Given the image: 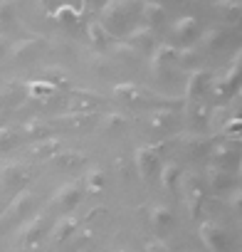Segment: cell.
Returning a JSON list of instances; mask_svg holds the SVG:
<instances>
[{
    "label": "cell",
    "mask_w": 242,
    "mask_h": 252,
    "mask_svg": "<svg viewBox=\"0 0 242 252\" xmlns=\"http://www.w3.org/2000/svg\"><path fill=\"white\" fill-rule=\"evenodd\" d=\"M203 200H205V188L200 186L198 176L190 171L183 176V203H185V210L188 215L195 220L200 215V208H203Z\"/></svg>",
    "instance_id": "6da1fadb"
},
{
    "label": "cell",
    "mask_w": 242,
    "mask_h": 252,
    "mask_svg": "<svg viewBox=\"0 0 242 252\" xmlns=\"http://www.w3.org/2000/svg\"><path fill=\"white\" fill-rule=\"evenodd\" d=\"M129 0H106L101 5V25L109 30H121L126 28V20H129Z\"/></svg>",
    "instance_id": "7a4b0ae2"
},
{
    "label": "cell",
    "mask_w": 242,
    "mask_h": 252,
    "mask_svg": "<svg viewBox=\"0 0 242 252\" xmlns=\"http://www.w3.org/2000/svg\"><path fill=\"white\" fill-rule=\"evenodd\" d=\"M134 166H136L141 181H146L156 171V166H161V146L158 144H141V146H136Z\"/></svg>",
    "instance_id": "3957f363"
},
{
    "label": "cell",
    "mask_w": 242,
    "mask_h": 252,
    "mask_svg": "<svg viewBox=\"0 0 242 252\" xmlns=\"http://www.w3.org/2000/svg\"><path fill=\"white\" fill-rule=\"evenodd\" d=\"M198 237L208 247V252H227V232L215 220H203L198 225Z\"/></svg>",
    "instance_id": "277c9868"
},
{
    "label": "cell",
    "mask_w": 242,
    "mask_h": 252,
    "mask_svg": "<svg viewBox=\"0 0 242 252\" xmlns=\"http://www.w3.org/2000/svg\"><path fill=\"white\" fill-rule=\"evenodd\" d=\"M45 222H47L45 213L32 215L25 225H20V230H18V242L25 245V247H35V245L42 240V235H45Z\"/></svg>",
    "instance_id": "5b68a950"
},
{
    "label": "cell",
    "mask_w": 242,
    "mask_h": 252,
    "mask_svg": "<svg viewBox=\"0 0 242 252\" xmlns=\"http://www.w3.org/2000/svg\"><path fill=\"white\" fill-rule=\"evenodd\" d=\"M111 96L121 104H141L149 99V94L144 92V87L134 84V82H116L111 89Z\"/></svg>",
    "instance_id": "8992f818"
},
{
    "label": "cell",
    "mask_w": 242,
    "mask_h": 252,
    "mask_svg": "<svg viewBox=\"0 0 242 252\" xmlns=\"http://www.w3.org/2000/svg\"><path fill=\"white\" fill-rule=\"evenodd\" d=\"M176 52H178V47L173 42H156L151 47V72L153 74H161L163 67H168L171 62H176Z\"/></svg>",
    "instance_id": "52a82bcc"
},
{
    "label": "cell",
    "mask_w": 242,
    "mask_h": 252,
    "mask_svg": "<svg viewBox=\"0 0 242 252\" xmlns=\"http://www.w3.org/2000/svg\"><path fill=\"white\" fill-rule=\"evenodd\" d=\"M79 227V220H77V215H60L57 220H55V225L50 227V242L52 245H60V242H64V240H69V235L74 232Z\"/></svg>",
    "instance_id": "ba28073f"
},
{
    "label": "cell",
    "mask_w": 242,
    "mask_h": 252,
    "mask_svg": "<svg viewBox=\"0 0 242 252\" xmlns=\"http://www.w3.org/2000/svg\"><path fill=\"white\" fill-rule=\"evenodd\" d=\"M208 82H210V72L203 69V67H193L188 72V82H185V96H188V101L198 99L208 89Z\"/></svg>",
    "instance_id": "9c48e42d"
},
{
    "label": "cell",
    "mask_w": 242,
    "mask_h": 252,
    "mask_svg": "<svg viewBox=\"0 0 242 252\" xmlns=\"http://www.w3.org/2000/svg\"><path fill=\"white\" fill-rule=\"evenodd\" d=\"M104 188H106V168L99 166V163H91L84 173V188L82 190H87L89 195H99V193H104Z\"/></svg>",
    "instance_id": "30bf717a"
},
{
    "label": "cell",
    "mask_w": 242,
    "mask_h": 252,
    "mask_svg": "<svg viewBox=\"0 0 242 252\" xmlns=\"http://www.w3.org/2000/svg\"><path fill=\"white\" fill-rule=\"evenodd\" d=\"M82 186L77 181H67L62 186H57V190L52 193V203L55 205H77L82 200Z\"/></svg>",
    "instance_id": "8fae6325"
},
{
    "label": "cell",
    "mask_w": 242,
    "mask_h": 252,
    "mask_svg": "<svg viewBox=\"0 0 242 252\" xmlns=\"http://www.w3.org/2000/svg\"><path fill=\"white\" fill-rule=\"evenodd\" d=\"M30 173H28V166L23 161H0V181L3 183H23L28 181Z\"/></svg>",
    "instance_id": "7c38bea8"
},
{
    "label": "cell",
    "mask_w": 242,
    "mask_h": 252,
    "mask_svg": "<svg viewBox=\"0 0 242 252\" xmlns=\"http://www.w3.org/2000/svg\"><path fill=\"white\" fill-rule=\"evenodd\" d=\"M237 77H240V52H235L230 69H227V72H222V77L212 82V92H215L217 96H222L225 92H230V89L237 84Z\"/></svg>",
    "instance_id": "4fadbf2b"
},
{
    "label": "cell",
    "mask_w": 242,
    "mask_h": 252,
    "mask_svg": "<svg viewBox=\"0 0 242 252\" xmlns=\"http://www.w3.org/2000/svg\"><path fill=\"white\" fill-rule=\"evenodd\" d=\"M139 13H141V20L151 28H156L166 20V5L161 3V0H144Z\"/></svg>",
    "instance_id": "5bb4252c"
},
{
    "label": "cell",
    "mask_w": 242,
    "mask_h": 252,
    "mask_svg": "<svg viewBox=\"0 0 242 252\" xmlns=\"http://www.w3.org/2000/svg\"><path fill=\"white\" fill-rule=\"evenodd\" d=\"M50 18L55 23H62V25H74L82 18V8L77 3H62V5H55L50 10Z\"/></svg>",
    "instance_id": "9a60e30c"
},
{
    "label": "cell",
    "mask_w": 242,
    "mask_h": 252,
    "mask_svg": "<svg viewBox=\"0 0 242 252\" xmlns=\"http://www.w3.org/2000/svg\"><path fill=\"white\" fill-rule=\"evenodd\" d=\"M129 42H131L136 50H141V47H153V45H156V32H153L151 25L139 23V25L131 28V32H129Z\"/></svg>",
    "instance_id": "2e32d148"
},
{
    "label": "cell",
    "mask_w": 242,
    "mask_h": 252,
    "mask_svg": "<svg viewBox=\"0 0 242 252\" xmlns=\"http://www.w3.org/2000/svg\"><path fill=\"white\" fill-rule=\"evenodd\" d=\"M40 42H42L40 37H20V40L10 42L8 55H10V60H25L40 47Z\"/></svg>",
    "instance_id": "e0dca14e"
},
{
    "label": "cell",
    "mask_w": 242,
    "mask_h": 252,
    "mask_svg": "<svg viewBox=\"0 0 242 252\" xmlns=\"http://www.w3.org/2000/svg\"><path fill=\"white\" fill-rule=\"evenodd\" d=\"M52 163L60 166V168H74V166H82L87 161V156L82 151H74V149H57L52 156Z\"/></svg>",
    "instance_id": "ac0fdd59"
},
{
    "label": "cell",
    "mask_w": 242,
    "mask_h": 252,
    "mask_svg": "<svg viewBox=\"0 0 242 252\" xmlns=\"http://www.w3.org/2000/svg\"><path fill=\"white\" fill-rule=\"evenodd\" d=\"M205 181L210 188H227L232 183V173L227 171V166H217V163H210L205 168Z\"/></svg>",
    "instance_id": "d6986e66"
},
{
    "label": "cell",
    "mask_w": 242,
    "mask_h": 252,
    "mask_svg": "<svg viewBox=\"0 0 242 252\" xmlns=\"http://www.w3.org/2000/svg\"><path fill=\"white\" fill-rule=\"evenodd\" d=\"M57 89H60V87L52 84L50 79H35V82L28 84V96L35 99V101H47L50 96L57 94Z\"/></svg>",
    "instance_id": "ffe728a7"
},
{
    "label": "cell",
    "mask_w": 242,
    "mask_h": 252,
    "mask_svg": "<svg viewBox=\"0 0 242 252\" xmlns=\"http://www.w3.org/2000/svg\"><path fill=\"white\" fill-rule=\"evenodd\" d=\"M60 146H62V141H60L57 136H45V139H40V141H32V144L28 146V154H30V156H40V158H50Z\"/></svg>",
    "instance_id": "44dd1931"
},
{
    "label": "cell",
    "mask_w": 242,
    "mask_h": 252,
    "mask_svg": "<svg viewBox=\"0 0 242 252\" xmlns=\"http://www.w3.org/2000/svg\"><path fill=\"white\" fill-rule=\"evenodd\" d=\"M195 30H198V20L193 15H181L171 23V35L178 40H188Z\"/></svg>",
    "instance_id": "7402d4cb"
},
{
    "label": "cell",
    "mask_w": 242,
    "mask_h": 252,
    "mask_svg": "<svg viewBox=\"0 0 242 252\" xmlns=\"http://www.w3.org/2000/svg\"><path fill=\"white\" fill-rule=\"evenodd\" d=\"M178 181H181V166L176 163V161H166V163H161V171H158V183H161V188H176L178 186Z\"/></svg>",
    "instance_id": "603a6c76"
},
{
    "label": "cell",
    "mask_w": 242,
    "mask_h": 252,
    "mask_svg": "<svg viewBox=\"0 0 242 252\" xmlns=\"http://www.w3.org/2000/svg\"><path fill=\"white\" fill-rule=\"evenodd\" d=\"M87 40L91 47H106L111 42V32L96 20V23H87Z\"/></svg>",
    "instance_id": "cb8c5ba5"
},
{
    "label": "cell",
    "mask_w": 242,
    "mask_h": 252,
    "mask_svg": "<svg viewBox=\"0 0 242 252\" xmlns=\"http://www.w3.org/2000/svg\"><path fill=\"white\" fill-rule=\"evenodd\" d=\"M149 220H151V225H156V227L171 225V220H173L171 205H168V203H153V205L149 208Z\"/></svg>",
    "instance_id": "d4e9b609"
},
{
    "label": "cell",
    "mask_w": 242,
    "mask_h": 252,
    "mask_svg": "<svg viewBox=\"0 0 242 252\" xmlns=\"http://www.w3.org/2000/svg\"><path fill=\"white\" fill-rule=\"evenodd\" d=\"M126 124H129V116H126L124 111L111 109L109 114H104V116H101L99 129H101V131H119L121 126H126Z\"/></svg>",
    "instance_id": "484cf974"
},
{
    "label": "cell",
    "mask_w": 242,
    "mask_h": 252,
    "mask_svg": "<svg viewBox=\"0 0 242 252\" xmlns=\"http://www.w3.org/2000/svg\"><path fill=\"white\" fill-rule=\"evenodd\" d=\"M230 158H235V146H232L230 141H217V144H212V149H210V161H212V163L227 166Z\"/></svg>",
    "instance_id": "4316f807"
},
{
    "label": "cell",
    "mask_w": 242,
    "mask_h": 252,
    "mask_svg": "<svg viewBox=\"0 0 242 252\" xmlns=\"http://www.w3.org/2000/svg\"><path fill=\"white\" fill-rule=\"evenodd\" d=\"M32 198H35V195H32L30 190H20V193L13 198V203H10V208H8L5 218H15V215H20V213H23V210L32 203Z\"/></svg>",
    "instance_id": "83f0119b"
},
{
    "label": "cell",
    "mask_w": 242,
    "mask_h": 252,
    "mask_svg": "<svg viewBox=\"0 0 242 252\" xmlns=\"http://www.w3.org/2000/svg\"><path fill=\"white\" fill-rule=\"evenodd\" d=\"M171 124V109H153V111H149V126L151 129H166V126Z\"/></svg>",
    "instance_id": "f1b7e54d"
},
{
    "label": "cell",
    "mask_w": 242,
    "mask_h": 252,
    "mask_svg": "<svg viewBox=\"0 0 242 252\" xmlns=\"http://www.w3.org/2000/svg\"><path fill=\"white\" fill-rule=\"evenodd\" d=\"M45 126H47V121H45V119H40V116H30V119H25V121H23L20 131H23V134H30V136H37V134H42V131H45Z\"/></svg>",
    "instance_id": "f546056e"
},
{
    "label": "cell",
    "mask_w": 242,
    "mask_h": 252,
    "mask_svg": "<svg viewBox=\"0 0 242 252\" xmlns=\"http://www.w3.org/2000/svg\"><path fill=\"white\" fill-rule=\"evenodd\" d=\"M212 8L220 15H237L240 13V0H212Z\"/></svg>",
    "instance_id": "4dcf8cb0"
},
{
    "label": "cell",
    "mask_w": 242,
    "mask_h": 252,
    "mask_svg": "<svg viewBox=\"0 0 242 252\" xmlns=\"http://www.w3.org/2000/svg\"><path fill=\"white\" fill-rule=\"evenodd\" d=\"M15 5H18V0H0V28L15 18Z\"/></svg>",
    "instance_id": "1f68e13d"
},
{
    "label": "cell",
    "mask_w": 242,
    "mask_h": 252,
    "mask_svg": "<svg viewBox=\"0 0 242 252\" xmlns=\"http://www.w3.org/2000/svg\"><path fill=\"white\" fill-rule=\"evenodd\" d=\"M114 55H119V57H129V60H134L136 55H139V50L129 42V40H119L116 45H114Z\"/></svg>",
    "instance_id": "d6a6232c"
},
{
    "label": "cell",
    "mask_w": 242,
    "mask_h": 252,
    "mask_svg": "<svg viewBox=\"0 0 242 252\" xmlns=\"http://www.w3.org/2000/svg\"><path fill=\"white\" fill-rule=\"evenodd\" d=\"M225 35V30H220V28H208L203 35H200V45H205V47H215L217 45V40Z\"/></svg>",
    "instance_id": "836d02e7"
},
{
    "label": "cell",
    "mask_w": 242,
    "mask_h": 252,
    "mask_svg": "<svg viewBox=\"0 0 242 252\" xmlns=\"http://www.w3.org/2000/svg\"><path fill=\"white\" fill-rule=\"evenodd\" d=\"M15 139H18V131L13 129V126H0V149L10 146Z\"/></svg>",
    "instance_id": "e575fe53"
},
{
    "label": "cell",
    "mask_w": 242,
    "mask_h": 252,
    "mask_svg": "<svg viewBox=\"0 0 242 252\" xmlns=\"http://www.w3.org/2000/svg\"><path fill=\"white\" fill-rule=\"evenodd\" d=\"M47 79H50L52 84H57V87H62V84L69 82V77H67L60 67H50V69H47Z\"/></svg>",
    "instance_id": "d590c367"
},
{
    "label": "cell",
    "mask_w": 242,
    "mask_h": 252,
    "mask_svg": "<svg viewBox=\"0 0 242 252\" xmlns=\"http://www.w3.org/2000/svg\"><path fill=\"white\" fill-rule=\"evenodd\" d=\"M208 116H210L208 106H205V104H198L195 111H193V121H195V126H205V124H208Z\"/></svg>",
    "instance_id": "8d00e7d4"
},
{
    "label": "cell",
    "mask_w": 242,
    "mask_h": 252,
    "mask_svg": "<svg viewBox=\"0 0 242 252\" xmlns=\"http://www.w3.org/2000/svg\"><path fill=\"white\" fill-rule=\"evenodd\" d=\"M222 119H227V106H217V109L208 116V121H210L212 126H222Z\"/></svg>",
    "instance_id": "74e56055"
},
{
    "label": "cell",
    "mask_w": 242,
    "mask_h": 252,
    "mask_svg": "<svg viewBox=\"0 0 242 252\" xmlns=\"http://www.w3.org/2000/svg\"><path fill=\"white\" fill-rule=\"evenodd\" d=\"M146 252H171V247L163 240H146Z\"/></svg>",
    "instance_id": "f35d334b"
},
{
    "label": "cell",
    "mask_w": 242,
    "mask_h": 252,
    "mask_svg": "<svg viewBox=\"0 0 242 252\" xmlns=\"http://www.w3.org/2000/svg\"><path fill=\"white\" fill-rule=\"evenodd\" d=\"M116 173L124 178L126 176V158H116Z\"/></svg>",
    "instance_id": "ab89813d"
},
{
    "label": "cell",
    "mask_w": 242,
    "mask_h": 252,
    "mask_svg": "<svg viewBox=\"0 0 242 252\" xmlns=\"http://www.w3.org/2000/svg\"><path fill=\"white\" fill-rule=\"evenodd\" d=\"M62 3H74V0H42V5H50V8L62 5ZM77 5H79V3H77Z\"/></svg>",
    "instance_id": "60d3db41"
},
{
    "label": "cell",
    "mask_w": 242,
    "mask_h": 252,
    "mask_svg": "<svg viewBox=\"0 0 242 252\" xmlns=\"http://www.w3.org/2000/svg\"><path fill=\"white\" fill-rule=\"evenodd\" d=\"M8 45V37H5V32H0V47H5Z\"/></svg>",
    "instance_id": "b9f144b4"
},
{
    "label": "cell",
    "mask_w": 242,
    "mask_h": 252,
    "mask_svg": "<svg viewBox=\"0 0 242 252\" xmlns=\"http://www.w3.org/2000/svg\"><path fill=\"white\" fill-rule=\"evenodd\" d=\"M116 252H134V250H131V247H119Z\"/></svg>",
    "instance_id": "7bdbcfd3"
}]
</instances>
